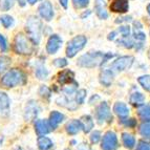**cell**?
<instances>
[{
	"mask_svg": "<svg viewBox=\"0 0 150 150\" xmlns=\"http://www.w3.org/2000/svg\"><path fill=\"white\" fill-rule=\"evenodd\" d=\"M54 64L57 67H64V66L67 65V61H66V59H63V58L62 59H56L54 61Z\"/></svg>",
	"mask_w": 150,
	"mask_h": 150,
	"instance_id": "40",
	"label": "cell"
},
{
	"mask_svg": "<svg viewBox=\"0 0 150 150\" xmlns=\"http://www.w3.org/2000/svg\"><path fill=\"white\" fill-rule=\"evenodd\" d=\"M134 38L137 39V40L144 41L146 39V35H145V33L142 32V30H134Z\"/></svg>",
	"mask_w": 150,
	"mask_h": 150,
	"instance_id": "39",
	"label": "cell"
},
{
	"mask_svg": "<svg viewBox=\"0 0 150 150\" xmlns=\"http://www.w3.org/2000/svg\"><path fill=\"white\" fill-rule=\"evenodd\" d=\"M134 58L132 56H123V57L118 58L115 61H113L111 64V69L115 71H124L131 67L133 64Z\"/></svg>",
	"mask_w": 150,
	"mask_h": 150,
	"instance_id": "7",
	"label": "cell"
},
{
	"mask_svg": "<svg viewBox=\"0 0 150 150\" xmlns=\"http://www.w3.org/2000/svg\"><path fill=\"white\" fill-rule=\"evenodd\" d=\"M118 146V137L113 131H107L103 135L102 144H101V148L103 150H117Z\"/></svg>",
	"mask_w": 150,
	"mask_h": 150,
	"instance_id": "8",
	"label": "cell"
},
{
	"mask_svg": "<svg viewBox=\"0 0 150 150\" xmlns=\"http://www.w3.org/2000/svg\"><path fill=\"white\" fill-rule=\"evenodd\" d=\"M122 123L123 124H125L126 126H129V127H134L135 125H137V121L134 120V119H123L122 120Z\"/></svg>",
	"mask_w": 150,
	"mask_h": 150,
	"instance_id": "41",
	"label": "cell"
},
{
	"mask_svg": "<svg viewBox=\"0 0 150 150\" xmlns=\"http://www.w3.org/2000/svg\"><path fill=\"white\" fill-rule=\"evenodd\" d=\"M86 43H87V39H86L85 36L79 35V36H76L75 38H73L68 42L67 47H66V55H67V57L69 58L75 57L81 50L84 48Z\"/></svg>",
	"mask_w": 150,
	"mask_h": 150,
	"instance_id": "5",
	"label": "cell"
},
{
	"mask_svg": "<svg viewBox=\"0 0 150 150\" xmlns=\"http://www.w3.org/2000/svg\"><path fill=\"white\" fill-rule=\"evenodd\" d=\"M38 111H39V107H38L37 102L35 101H30L26 105V109H25V120L26 121H32L37 117Z\"/></svg>",
	"mask_w": 150,
	"mask_h": 150,
	"instance_id": "11",
	"label": "cell"
},
{
	"mask_svg": "<svg viewBox=\"0 0 150 150\" xmlns=\"http://www.w3.org/2000/svg\"><path fill=\"white\" fill-rule=\"evenodd\" d=\"M26 82V77L22 70L14 68L5 74L1 79V83L4 87H15L18 85H22Z\"/></svg>",
	"mask_w": 150,
	"mask_h": 150,
	"instance_id": "1",
	"label": "cell"
},
{
	"mask_svg": "<svg viewBox=\"0 0 150 150\" xmlns=\"http://www.w3.org/2000/svg\"><path fill=\"white\" fill-rule=\"evenodd\" d=\"M82 130V124L80 120H71L66 124V131L68 134L75 135Z\"/></svg>",
	"mask_w": 150,
	"mask_h": 150,
	"instance_id": "19",
	"label": "cell"
},
{
	"mask_svg": "<svg viewBox=\"0 0 150 150\" xmlns=\"http://www.w3.org/2000/svg\"><path fill=\"white\" fill-rule=\"evenodd\" d=\"M113 111L121 119L127 118L128 115H129V108L127 107V105H126L125 103L123 102L115 103V105H113Z\"/></svg>",
	"mask_w": 150,
	"mask_h": 150,
	"instance_id": "16",
	"label": "cell"
},
{
	"mask_svg": "<svg viewBox=\"0 0 150 150\" xmlns=\"http://www.w3.org/2000/svg\"><path fill=\"white\" fill-rule=\"evenodd\" d=\"M15 52L20 55H30L34 52V46L23 34H18L15 38Z\"/></svg>",
	"mask_w": 150,
	"mask_h": 150,
	"instance_id": "4",
	"label": "cell"
},
{
	"mask_svg": "<svg viewBox=\"0 0 150 150\" xmlns=\"http://www.w3.org/2000/svg\"><path fill=\"white\" fill-rule=\"evenodd\" d=\"M39 14L46 21H50L54 17V8L50 1L45 0L39 5Z\"/></svg>",
	"mask_w": 150,
	"mask_h": 150,
	"instance_id": "9",
	"label": "cell"
},
{
	"mask_svg": "<svg viewBox=\"0 0 150 150\" xmlns=\"http://www.w3.org/2000/svg\"><path fill=\"white\" fill-rule=\"evenodd\" d=\"M103 59H104V54L101 52H89L85 55L81 56L78 59L77 64L82 67L93 68L102 64Z\"/></svg>",
	"mask_w": 150,
	"mask_h": 150,
	"instance_id": "2",
	"label": "cell"
},
{
	"mask_svg": "<svg viewBox=\"0 0 150 150\" xmlns=\"http://www.w3.org/2000/svg\"><path fill=\"white\" fill-rule=\"evenodd\" d=\"M0 19H1V22H2L3 26H4V28H8L10 26H12L13 23H14V19H13L11 16H8V15L2 16Z\"/></svg>",
	"mask_w": 150,
	"mask_h": 150,
	"instance_id": "33",
	"label": "cell"
},
{
	"mask_svg": "<svg viewBox=\"0 0 150 150\" xmlns=\"http://www.w3.org/2000/svg\"><path fill=\"white\" fill-rule=\"evenodd\" d=\"M129 102H130V104H132L133 106H138L139 107V106L144 104V102H145V97L141 93H134L130 96Z\"/></svg>",
	"mask_w": 150,
	"mask_h": 150,
	"instance_id": "23",
	"label": "cell"
},
{
	"mask_svg": "<svg viewBox=\"0 0 150 150\" xmlns=\"http://www.w3.org/2000/svg\"><path fill=\"white\" fill-rule=\"evenodd\" d=\"M0 48L2 52H5L8 48V44H6V40L2 35H0Z\"/></svg>",
	"mask_w": 150,
	"mask_h": 150,
	"instance_id": "42",
	"label": "cell"
},
{
	"mask_svg": "<svg viewBox=\"0 0 150 150\" xmlns=\"http://www.w3.org/2000/svg\"><path fill=\"white\" fill-rule=\"evenodd\" d=\"M75 95H76L75 96L76 102H77L78 104H82V103H84V100H85V98H86V90L85 89L78 90V91H76Z\"/></svg>",
	"mask_w": 150,
	"mask_h": 150,
	"instance_id": "30",
	"label": "cell"
},
{
	"mask_svg": "<svg viewBox=\"0 0 150 150\" xmlns=\"http://www.w3.org/2000/svg\"><path fill=\"white\" fill-rule=\"evenodd\" d=\"M118 44L122 45L125 48H132L134 46V42L132 39H130V37H122L120 40H118Z\"/></svg>",
	"mask_w": 150,
	"mask_h": 150,
	"instance_id": "29",
	"label": "cell"
},
{
	"mask_svg": "<svg viewBox=\"0 0 150 150\" xmlns=\"http://www.w3.org/2000/svg\"><path fill=\"white\" fill-rule=\"evenodd\" d=\"M113 70L112 69H103V71L100 74V82L104 86L108 87L111 85L113 81Z\"/></svg>",
	"mask_w": 150,
	"mask_h": 150,
	"instance_id": "17",
	"label": "cell"
},
{
	"mask_svg": "<svg viewBox=\"0 0 150 150\" xmlns=\"http://www.w3.org/2000/svg\"><path fill=\"white\" fill-rule=\"evenodd\" d=\"M131 21V17H123V18H118V20H115L117 23H122V22H128Z\"/></svg>",
	"mask_w": 150,
	"mask_h": 150,
	"instance_id": "44",
	"label": "cell"
},
{
	"mask_svg": "<svg viewBox=\"0 0 150 150\" xmlns=\"http://www.w3.org/2000/svg\"><path fill=\"white\" fill-rule=\"evenodd\" d=\"M10 110V99L8 95L0 91V115H8Z\"/></svg>",
	"mask_w": 150,
	"mask_h": 150,
	"instance_id": "15",
	"label": "cell"
},
{
	"mask_svg": "<svg viewBox=\"0 0 150 150\" xmlns=\"http://www.w3.org/2000/svg\"><path fill=\"white\" fill-rule=\"evenodd\" d=\"M77 150H93V148L90 147L88 144H86V143H82V144H80L77 147Z\"/></svg>",
	"mask_w": 150,
	"mask_h": 150,
	"instance_id": "43",
	"label": "cell"
},
{
	"mask_svg": "<svg viewBox=\"0 0 150 150\" xmlns=\"http://www.w3.org/2000/svg\"><path fill=\"white\" fill-rule=\"evenodd\" d=\"M76 8H85L89 4V0H73Z\"/></svg>",
	"mask_w": 150,
	"mask_h": 150,
	"instance_id": "34",
	"label": "cell"
},
{
	"mask_svg": "<svg viewBox=\"0 0 150 150\" xmlns=\"http://www.w3.org/2000/svg\"><path fill=\"white\" fill-rule=\"evenodd\" d=\"M138 113L143 121H150V106L149 105H141L139 106Z\"/></svg>",
	"mask_w": 150,
	"mask_h": 150,
	"instance_id": "25",
	"label": "cell"
},
{
	"mask_svg": "<svg viewBox=\"0 0 150 150\" xmlns=\"http://www.w3.org/2000/svg\"><path fill=\"white\" fill-rule=\"evenodd\" d=\"M111 11L115 13H126L129 8L127 0H113L110 5Z\"/></svg>",
	"mask_w": 150,
	"mask_h": 150,
	"instance_id": "14",
	"label": "cell"
},
{
	"mask_svg": "<svg viewBox=\"0 0 150 150\" xmlns=\"http://www.w3.org/2000/svg\"><path fill=\"white\" fill-rule=\"evenodd\" d=\"M122 141H123V145L125 146L126 148H128V149H131L135 145V139L131 133H128V132L123 133Z\"/></svg>",
	"mask_w": 150,
	"mask_h": 150,
	"instance_id": "22",
	"label": "cell"
},
{
	"mask_svg": "<svg viewBox=\"0 0 150 150\" xmlns=\"http://www.w3.org/2000/svg\"><path fill=\"white\" fill-rule=\"evenodd\" d=\"M119 33H120L122 37H129L130 36V26L129 25H123L119 28Z\"/></svg>",
	"mask_w": 150,
	"mask_h": 150,
	"instance_id": "35",
	"label": "cell"
},
{
	"mask_svg": "<svg viewBox=\"0 0 150 150\" xmlns=\"http://www.w3.org/2000/svg\"><path fill=\"white\" fill-rule=\"evenodd\" d=\"M74 73L71 70L66 69L63 70L59 74L58 76V81L60 83L61 85H65V84H70L71 82H74Z\"/></svg>",
	"mask_w": 150,
	"mask_h": 150,
	"instance_id": "18",
	"label": "cell"
},
{
	"mask_svg": "<svg viewBox=\"0 0 150 150\" xmlns=\"http://www.w3.org/2000/svg\"><path fill=\"white\" fill-rule=\"evenodd\" d=\"M41 30H42V24L40 19L36 16H30L26 22V32L35 44L40 42Z\"/></svg>",
	"mask_w": 150,
	"mask_h": 150,
	"instance_id": "3",
	"label": "cell"
},
{
	"mask_svg": "<svg viewBox=\"0 0 150 150\" xmlns=\"http://www.w3.org/2000/svg\"><path fill=\"white\" fill-rule=\"evenodd\" d=\"M38 147L40 150H50L53 147V142L46 137H40L38 139Z\"/></svg>",
	"mask_w": 150,
	"mask_h": 150,
	"instance_id": "24",
	"label": "cell"
},
{
	"mask_svg": "<svg viewBox=\"0 0 150 150\" xmlns=\"http://www.w3.org/2000/svg\"><path fill=\"white\" fill-rule=\"evenodd\" d=\"M147 12H148V14L150 15V4H148V6H147Z\"/></svg>",
	"mask_w": 150,
	"mask_h": 150,
	"instance_id": "49",
	"label": "cell"
},
{
	"mask_svg": "<svg viewBox=\"0 0 150 150\" xmlns=\"http://www.w3.org/2000/svg\"><path fill=\"white\" fill-rule=\"evenodd\" d=\"M18 2H19V4H20L21 6H24L26 1H25V0H18Z\"/></svg>",
	"mask_w": 150,
	"mask_h": 150,
	"instance_id": "47",
	"label": "cell"
},
{
	"mask_svg": "<svg viewBox=\"0 0 150 150\" xmlns=\"http://www.w3.org/2000/svg\"><path fill=\"white\" fill-rule=\"evenodd\" d=\"M81 124H82V129L85 133H88L91 131L93 128V120L90 115H83L80 120Z\"/></svg>",
	"mask_w": 150,
	"mask_h": 150,
	"instance_id": "21",
	"label": "cell"
},
{
	"mask_svg": "<svg viewBox=\"0 0 150 150\" xmlns=\"http://www.w3.org/2000/svg\"><path fill=\"white\" fill-rule=\"evenodd\" d=\"M138 81L144 89L150 93V75L141 76V77L138 79Z\"/></svg>",
	"mask_w": 150,
	"mask_h": 150,
	"instance_id": "27",
	"label": "cell"
},
{
	"mask_svg": "<svg viewBox=\"0 0 150 150\" xmlns=\"http://www.w3.org/2000/svg\"><path fill=\"white\" fill-rule=\"evenodd\" d=\"M61 44H62V39L58 35H52L50 37L47 41V44H46V50L47 53L53 55V54H56L60 48Z\"/></svg>",
	"mask_w": 150,
	"mask_h": 150,
	"instance_id": "10",
	"label": "cell"
},
{
	"mask_svg": "<svg viewBox=\"0 0 150 150\" xmlns=\"http://www.w3.org/2000/svg\"><path fill=\"white\" fill-rule=\"evenodd\" d=\"M11 63H12V60H11V58L6 57V56H2V57H0V74L6 70L8 67H10Z\"/></svg>",
	"mask_w": 150,
	"mask_h": 150,
	"instance_id": "28",
	"label": "cell"
},
{
	"mask_svg": "<svg viewBox=\"0 0 150 150\" xmlns=\"http://www.w3.org/2000/svg\"><path fill=\"white\" fill-rule=\"evenodd\" d=\"M60 1V4L62 5L63 8H67V2H68V0H59Z\"/></svg>",
	"mask_w": 150,
	"mask_h": 150,
	"instance_id": "46",
	"label": "cell"
},
{
	"mask_svg": "<svg viewBox=\"0 0 150 150\" xmlns=\"http://www.w3.org/2000/svg\"><path fill=\"white\" fill-rule=\"evenodd\" d=\"M96 115H97L98 123L101 124V125L106 122H110V121L112 120V115H111L110 108L106 102H102L100 105L98 106Z\"/></svg>",
	"mask_w": 150,
	"mask_h": 150,
	"instance_id": "6",
	"label": "cell"
},
{
	"mask_svg": "<svg viewBox=\"0 0 150 150\" xmlns=\"http://www.w3.org/2000/svg\"><path fill=\"white\" fill-rule=\"evenodd\" d=\"M36 76H37L38 79L43 80V79H46V77L48 76V71L44 66H39L36 70Z\"/></svg>",
	"mask_w": 150,
	"mask_h": 150,
	"instance_id": "31",
	"label": "cell"
},
{
	"mask_svg": "<svg viewBox=\"0 0 150 150\" xmlns=\"http://www.w3.org/2000/svg\"><path fill=\"white\" fill-rule=\"evenodd\" d=\"M64 120V115L59 111H53L50 115V125L52 127V129H56L58 127V125L60 124L62 121Z\"/></svg>",
	"mask_w": 150,
	"mask_h": 150,
	"instance_id": "20",
	"label": "cell"
},
{
	"mask_svg": "<svg viewBox=\"0 0 150 150\" xmlns=\"http://www.w3.org/2000/svg\"><path fill=\"white\" fill-rule=\"evenodd\" d=\"M39 93H40L42 97H50V88L47 87V86H45V85H42L40 87V90H39Z\"/></svg>",
	"mask_w": 150,
	"mask_h": 150,
	"instance_id": "38",
	"label": "cell"
},
{
	"mask_svg": "<svg viewBox=\"0 0 150 150\" xmlns=\"http://www.w3.org/2000/svg\"><path fill=\"white\" fill-rule=\"evenodd\" d=\"M137 150H150V142L140 141L137 146Z\"/></svg>",
	"mask_w": 150,
	"mask_h": 150,
	"instance_id": "37",
	"label": "cell"
},
{
	"mask_svg": "<svg viewBox=\"0 0 150 150\" xmlns=\"http://www.w3.org/2000/svg\"><path fill=\"white\" fill-rule=\"evenodd\" d=\"M100 140H101V132L100 131L96 130V131H93V132L90 134V141H91L93 144H97Z\"/></svg>",
	"mask_w": 150,
	"mask_h": 150,
	"instance_id": "36",
	"label": "cell"
},
{
	"mask_svg": "<svg viewBox=\"0 0 150 150\" xmlns=\"http://www.w3.org/2000/svg\"><path fill=\"white\" fill-rule=\"evenodd\" d=\"M35 129L39 135H45L50 132L52 127L46 120H38L35 123Z\"/></svg>",
	"mask_w": 150,
	"mask_h": 150,
	"instance_id": "13",
	"label": "cell"
},
{
	"mask_svg": "<svg viewBox=\"0 0 150 150\" xmlns=\"http://www.w3.org/2000/svg\"><path fill=\"white\" fill-rule=\"evenodd\" d=\"M37 1L38 0H28V3H30V4H34V3H36Z\"/></svg>",
	"mask_w": 150,
	"mask_h": 150,
	"instance_id": "48",
	"label": "cell"
},
{
	"mask_svg": "<svg viewBox=\"0 0 150 150\" xmlns=\"http://www.w3.org/2000/svg\"><path fill=\"white\" fill-rule=\"evenodd\" d=\"M140 133L144 138L150 139V121H145L140 126Z\"/></svg>",
	"mask_w": 150,
	"mask_h": 150,
	"instance_id": "26",
	"label": "cell"
},
{
	"mask_svg": "<svg viewBox=\"0 0 150 150\" xmlns=\"http://www.w3.org/2000/svg\"><path fill=\"white\" fill-rule=\"evenodd\" d=\"M118 34V32H112V33H110L109 35H108V39L109 40H115V35Z\"/></svg>",
	"mask_w": 150,
	"mask_h": 150,
	"instance_id": "45",
	"label": "cell"
},
{
	"mask_svg": "<svg viewBox=\"0 0 150 150\" xmlns=\"http://www.w3.org/2000/svg\"><path fill=\"white\" fill-rule=\"evenodd\" d=\"M14 5V0H0V10L8 11Z\"/></svg>",
	"mask_w": 150,
	"mask_h": 150,
	"instance_id": "32",
	"label": "cell"
},
{
	"mask_svg": "<svg viewBox=\"0 0 150 150\" xmlns=\"http://www.w3.org/2000/svg\"><path fill=\"white\" fill-rule=\"evenodd\" d=\"M95 11L97 16L100 19L105 20L108 18V13L106 10V1L105 0H96L95 2Z\"/></svg>",
	"mask_w": 150,
	"mask_h": 150,
	"instance_id": "12",
	"label": "cell"
}]
</instances>
